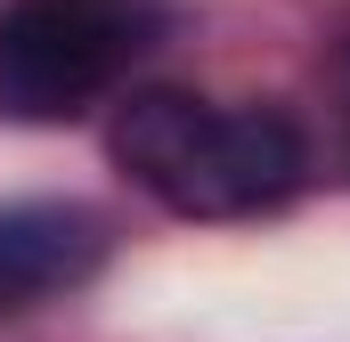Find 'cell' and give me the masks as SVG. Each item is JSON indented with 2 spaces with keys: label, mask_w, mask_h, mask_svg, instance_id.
Returning <instances> with one entry per match:
<instances>
[{
  "label": "cell",
  "mask_w": 350,
  "mask_h": 342,
  "mask_svg": "<svg viewBox=\"0 0 350 342\" xmlns=\"http://www.w3.org/2000/svg\"><path fill=\"white\" fill-rule=\"evenodd\" d=\"M106 261V220L90 204H0V310L74 293Z\"/></svg>",
  "instance_id": "3957f363"
},
{
  "label": "cell",
  "mask_w": 350,
  "mask_h": 342,
  "mask_svg": "<svg viewBox=\"0 0 350 342\" xmlns=\"http://www.w3.org/2000/svg\"><path fill=\"white\" fill-rule=\"evenodd\" d=\"M114 163L187 220H245V212H277L301 187L310 147L277 106H212L187 90H139L114 114Z\"/></svg>",
  "instance_id": "6da1fadb"
},
{
  "label": "cell",
  "mask_w": 350,
  "mask_h": 342,
  "mask_svg": "<svg viewBox=\"0 0 350 342\" xmlns=\"http://www.w3.org/2000/svg\"><path fill=\"white\" fill-rule=\"evenodd\" d=\"M163 0H0V106L66 122L155 49Z\"/></svg>",
  "instance_id": "7a4b0ae2"
}]
</instances>
